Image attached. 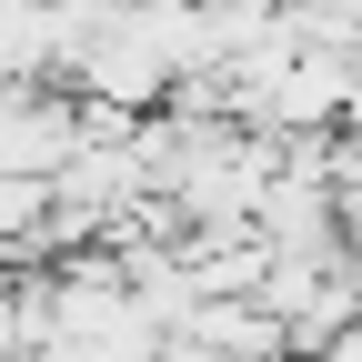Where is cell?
Listing matches in <instances>:
<instances>
[{"instance_id": "1", "label": "cell", "mask_w": 362, "mask_h": 362, "mask_svg": "<svg viewBox=\"0 0 362 362\" xmlns=\"http://www.w3.org/2000/svg\"><path fill=\"white\" fill-rule=\"evenodd\" d=\"M81 151L71 131V90H0V181H51L61 161Z\"/></svg>"}, {"instance_id": "2", "label": "cell", "mask_w": 362, "mask_h": 362, "mask_svg": "<svg viewBox=\"0 0 362 362\" xmlns=\"http://www.w3.org/2000/svg\"><path fill=\"white\" fill-rule=\"evenodd\" d=\"M312 362H362V312H352V322H342V332H332L322 352H312Z\"/></svg>"}]
</instances>
